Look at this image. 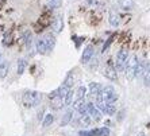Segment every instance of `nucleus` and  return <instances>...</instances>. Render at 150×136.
<instances>
[{
  "instance_id": "obj_3",
  "label": "nucleus",
  "mask_w": 150,
  "mask_h": 136,
  "mask_svg": "<svg viewBox=\"0 0 150 136\" xmlns=\"http://www.w3.org/2000/svg\"><path fill=\"white\" fill-rule=\"evenodd\" d=\"M129 51L126 49H120L116 54V60H115V67L118 73H122L123 70L126 69V63L129 61Z\"/></svg>"
},
{
  "instance_id": "obj_18",
  "label": "nucleus",
  "mask_w": 150,
  "mask_h": 136,
  "mask_svg": "<svg viewBox=\"0 0 150 136\" xmlns=\"http://www.w3.org/2000/svg\"><path fill=\"white\" fill-rule=\"evenodd\" d=\"M91 123H92V119L88 113H84V115H81L80 117H79V124H83V125L88 127Z\"/></svg>"
},
{
  "instance_id": "obj_1",
  "label": "nucleus",
  "mask_w": 150,
  "mask_h": 136,
  "mask_svg": "<svg viewBox=\"0 0 150 136\" xmlns=\"http://www.w3.org/2000/svg\"><path fill=\"white\" fill-rule=\"evenodd\" d=\"M42 94L37 90H26L23 93V105L26 108H33L41 102Z\"/></svg>"
},
{
  "instance_id": "obj_6",
  "label": "nucleus",
  "mask_w": 150,
  "mask_h": 136,
  "mask_svg": "<svg viewBox=\"0 0 150 136\" xmlns=\"http://www.w3.org/2000/svg\"><path fill=\"white\" fill-rule=\"evenodd\" d=\"M87 112L93 121H100L101 117H103V116H101V112L99 111V109L96 108V105L92 104V102H87Z\"/></svg>"
},
{
  "instance_id": "obj_8",
  "label": "nucleus",
  "mask_w": 150,
  "mask_h": 136,
  "mask_svg": "<svg viewBox=\"0 0 150 136\" xmlns=\"http://www.w3.org/2000/svg\"><path fill=\"white\" fill-rule=\"evenodd\" d=\"M103 76L105 78H108L111 81H116L118 80V74H116V69L111 66V65H107L105 67H103Z\"/></svg>"
},
{
  "instance_id": "obj_28",
  "label": "nucleus",
  "mask_w": 150,
  "mask_h": 136,
  "mask_svg": "<svg viewBox=\"0 0 150 136\" xmlns=\"http://www.w3.org/2000/svg\"><path fill=\"white\" fill-rule=\"evenodd\" d=\"M112 41H114V36H111V38H108V39H107V42L104 43V46H103V49H101V51L104 53L105 50H107V47H108V46L112 43Z\"/></svg>"
},
{
  "instance_id": "obj_27",
  "label": "nucleus",
  "mask_w": 150,
  "mask_h": 136,
  "mask_svg": "<svg viewBox=\"0 0 150 136\" xmlns=\"http://www.w3.org/2000/svg\"><path fill=\"white\" fill-rule=\"evenodd\" d=\"M31 42H33V36H31V32H26V35H25V43H26V46L27 47H30L31 46Z\"/></svg>"
},
{
  "instance_id": "obj_30",
  "label": "nucleus",
  "mask_w": 150,
  "mask_h": 136,
  "mask_svg": "<svg viewBox=\"0 0 150 136\" xmlns=\"http://www.w3.org/2000/svg\"><path fill=\"white\" fill-rule=\"evenodd\" d=\"M138 136H146V135H145V133H139V135H138Z\"/></svg>"
},
{
  "instance_id": "obj_14",
  "label": "nucleus",
  "mask_w": 150,
  "mask_h": 136,
  "mask_svg": "<svg viewBox=\"0 0 150 136\" xmlns=\"http://www.w3.org/2000/svg\"><path fill=\"white\" fill-rule=\"evenodd\" d=\"M35 47H37V51H38L39 54H46V53H49V50H47V46H46V43H45V41H43V38L37 39Z\"/></svg>"
},
{
  "instance_id": "obj_5",
  "label": "nucleus",
  "mask_w": 150,
  "mask_h": 136,
  "mask_svg": "<svg viewBox=\"0 0 150 136\" xmlns=\"http://www.w3.org/2000/svg\"><path fill=\"white\" fill-rule=\"evenodd\" d=\"M110 129L107 127H101V128H95L91 131H80L79 136H108Z\"/></svg>"
},
{
  "instance_id": "obj_2",
  "label": "nucleus",
  "mask_w": 150,
  "mask_h": 136,
  "mask_svg": "<svg viewBox=\"0 0 150 136\" xmlns=\"http://www.w3.org/2000/svg\"><path fill=\"white\" fill-rule=\"evenodd\" d=\"M138 66H139V61L137 58V55H131L126 63V76L129 80H133L138 76Z\"/></svg>"
},
{
  "instance_id": "obj_21",
  "label": "nucleus",
  "mask_w": 150,
  "mask_h": 136,
  "mask_svg": "<svg viewBox=\"0 0 150 136\" xmlns=\"http://www.w3.org/2000/svg\"><path fill=\"white\" fill-rule=\"evenodd\" d=\"M87 94V88L85 86H79L76 89V97L77 100H84V96Z\"/></svg>"
},
{
  "instance_id": "obj_11",
  "label": "nucleus",
  "mask_w": 150,
  "mask_h": 136,
  "mask_svg": "<svg viewBox=\"0 0 150 136\" xmlns=\"http://www.w3.org/2000/svg\"><path fill=\"white\" fill-rule=\"evenodd\" d=\"M73 108L76 109L79 113L84 115V113H87V102L84 101V100H76L73 102Z\"/></svg>"
},
{
  "instance_id": "obj_17",
  "label": "nucleus",
  "mask_w": 150,
  "mask_h": 136,
  "mask_svg": "<svg viewBox=\"0 0 150 136\" xmlns=\"http://www.w3.org/2000/svg\"><path fill=\"white\" fill-rule=\"evenodd\" d=\"M108 23L112 26V27H118L119 23H120V18H119L118 14H115V12H111L108 16Z\"/></svg>"
},
{
  "instance_id": "obj_29",
  "label": "nucleus",
  "mask_w": 150,
  "mask_h": 136,
  "mask_svg": "<svg viewBox=\"0 0 150 136\" xmlns=\"http://www.w3.org/2000/svg\"><path fill=\"white\" fill-rule=\"evenodd\" d=\"M10 39H11V35H6V36H4V42L3 43L6 46H8V45H10V42H11Z\"/></svg>"
},
{
  "instance_id": "obj_22",
  "label": "nucleus",
  "mask_w": 150,
  "mask_h": 136,
  "mask_svg": "<svg viewBox=\"0 0 150 136\" xmlns=\"http://www.w3.org/2000/svg\"><path fill=\"white\" fill-rule=\"evenodd\" d=\"M25 69H26V60L19 58V60H18V74L22 76V74L25 73Z\"/></svg>"
},
{
  "instance_id": "obj_31",
  "label": "nucleus",
  "mask_w": 150,
  "mask_h": 136,
  "mask_svg": "<svg viewBox=\"0 0 150 136\" xmlns=\"http://www.w3.org/2000/svg\"><path fill=\"white\" fill-rule=\"evenodd\" d=\"M0 60H1V55H0Z\"/></svg>"
},
{
  "instance_id": "obj_25",
  "label": "nucleus",
  "mask_w": 150,
  "mask_h": 136,
  "mask_svg": "<svg viewBox=\"0 0 150 136\" xmlns=\"http://www.w3.org/2000/svg\"><path fill=\"white\" fill-rule=\"evenodd\" d=\"M53 28H54V31H61L62 30V19L61 18H58L54 23H53Z\"/></svg>"
},
{
  "instance_id": "obj_20",
  "label": "nucleus",
  "mask_w": 150,
  "mask_h": 136,
  "mask_svg": "<svg viewBox=\"0 0 150 136\" xmlns=\"http://www.w3.org/2000/svg\"><path fill=\"white\" fill-rule=\"evenodd\" d=\"M53 121H54V116H53L52 113H47V115L43 117L42 125H43V127H50V125L53 124Z\"/></svg>"
},
{
  "instance_id": "obj_7",
  "label": "nucleus",
  "mask_w": 150,
  "mask_h": 136,
  "mask_svg": "<svg viewBox=\"0 0 150 136\" xmlns=\"http://www.w3.org/2000/svg\"><path fill=\"white\" fill-rule=\"evenodd\" d=\"M95 55V49L92 45H88L85 49H84L83 51V55H81V63L83 65H87V63H89L92 61V58H93Z\"/></svg>"
},
{
  "instance_id": "obj_15",
  "label": "nucleus",
  "mask_w": 150,
  "mask_h": 136,
  "mask_svg": "<svg viewBox=\"0 0 150 136\" xmlns=\"http://www.w3.org/2000/svg\"><path fill=\"white\" fill-rule=\"evenodd\" d=\"M64 105H65V102H64L62 97H59V96L52 97V108L53 109H61Z\"/></svg>"
},
{
  "instance_id": "obj_4",
  "label": "nucleus",
  "mask_w": 150,
  "mask_h": 136,
  "mask_svg": "<svg viewBox=\"0 0 150 136\" xmlns=\"http://www.w3.org/2000/svg\"><path fill=\"white\" fill-rule=\"evenodd\" d=\"M103 98L107 104H114L118 100V94H116L112 85H107V86L103 88Z\"/></svg>"
},
{
  "instance_id": "obj_13",
  "label": "nucleus",
  "mask_w": 150,
  "mask_h": 136,
  "mask_svg": "<svg viewBox=\"0 0 150 136\" xmlns=\"http://www.w3.org/2000/svg\"><path fill=\"white\" fill-rule=\"evenodd\" d=\"M142 78H143V84L149 86L150 85V62L145 63V67H143L142 72Z\"/></svg>"
},
{
  "instance_id": "obj_10",
  "label": "nucleus",
  "mask_w": 150,
  "mask_h": 136,
  "mask_svg": "<svg viewBox=\"0 0 150 136\" xmlns=\"http://www.w3.org/2000/svg\"><path fill=\"white\" fill-rule=\"evenodd\" d=\"M134 0H118V7L123 11H130L134 8Z\"/></svg>"
},
{
  "instance_id": "obj_19",
  "label": "nucleus",
  "mask_w": 150,
  "mask_h": 136,
  "mask_svg": "<svg viewBox=\"0 0 150 136\" xmlns=\"http://www.w3.org/2000/svg\"><path fill=\"white\" fill-rule=\"evenodd\" d=\"M8 62L7 61H1L0 62V78H4V77L7 76L8 73Z\"/></svg>"
},
{
  "instance_id": "obj_26",
  "label": "nucleus",
  "mask_w": 150,
  "mask_h": 136,
  "mask_svg": "<svg viewBox=\"0 0 150 136\" xmlns=\"http://www.w3.org/2000/svg\"><path fill=\"white\" fill-rule=\"evenodd\" d=\"M73 92L72 90H69V93L67 94V96H65V97H64V102H65V105H70L72 104V100H73Z\"/></svg>"
},
{
  "instance_id": "obj_23",
  "label": "nucleus",
  "mask_w": 150,
  "mask_h": 136,
  "mask_svg": "<svg viewBox=\"0 0 150 136\" xmlns=\"http://www.w3.org/2000/svg\"><path fill=\"white\" fill-rule=\"evenodd\" d=\"M115 112H116V107L114 104H107V107H105V115H108V116H114L115 115Z\"/></svg>"
},
{
  "instance_id": "obj_16",
  "label": "nucleus",
  "mask_w": 150,
  "mask_h": 136,
  "mask_svg": "<svg viewBox=\"0 0 150 136\" xmlns=\"http://www.w3.org/2000/svg\"><path fill=\"white\" fill-rule=\"evenodd\" d=\"M72 119H73V111H70V109H68L65 113H64L62 119H61V125H67L68 123L72 121Z\"/></svg>"
},
{
  "instance_id": "obj_24",
  "label": "nucleus",
  "mask_w": 150,
  "mask_h": 136,
  "mask_svg": "<svg viewBox=\"0 0 150 136\" xmlns=\"http://www.w3.org/2000/svg\"><path fill=\"white\" fill-rule=\"evenodd\" d=\"M73 84H74V77H73V73L70 72V73L68 74V77H67V80H65V82H64V85L68 86V88H70Z\"/></svg>"
},
{
  "instance_id": "obj_12",
  "label": "nucleus",
  "mask_w": 150,
  "mask_h": 136,
  "mask_svg": "<svg viewBox=\"0 0 150 136\" xmlns=\"http://www.w3.org/2000/svg\"><path fill=\"white\" fill-rule=\"evenodd\" d=\"M42 38H43L46 46H47V50H49V51H52V50L54 49V46H56V38H54V35L46 34V35H43Z\"/></svg>"
},
{
  "instance_id": "obj_9",
  "label": "nucleus",
  "mask_w": 150,
  "mask_h": 136,
  "mask_svg": "<svg viewBox=\"0 0 150 136\" xmlns=\"http://www.w3.org/2000/svg\"><path fill=\"white\" fill-rule=\"evenodd\" d=\"M100 94H103V88H101L98 82H92V84H89V96H91L92 98L96 100Z\"/></svg>"
}]
</instances>
